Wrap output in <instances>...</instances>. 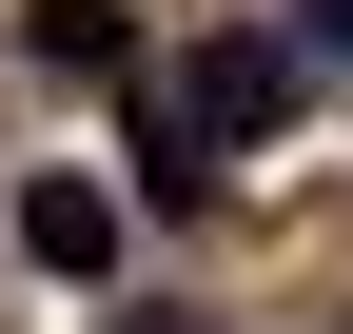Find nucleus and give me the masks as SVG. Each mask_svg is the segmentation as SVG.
Masks as SVG:
<instances>
[{"label":"nucleus","mask_w":353,"mask_h":334,"mask_svg":"<svg viewBox=\"0 0 353 334\" xmlns=\"http://www.w3.org/2000/svg\"><path fill=\"white\" fill-rule=\"evenodd\" d=\"M294 79H314V39H294V20H236V39L196 59V99H176V138H275Z\"/></svg>","instance_id":"f257e3e1"},{"label":"nucleus","mask_w":353,"mask_h":334,"mask_svg":"<svg viewBox=\"0 0 353 334\" xmlns=\"http://www.w3.org/2000/svg\"><path fill=\"white\" fill-rule=\"evenodd\" d=\"M20 256L99 295V275H118V197H99V177H39V197H20Z\"/></svg>","instance_id":"f03ea898"},{"label":"nucleus","mask_w":353,"mask_h":334,"mask_svg":"<svg viewBox=\"0 0 353 334\" xmlns=\"http://www.w3.org/2000/svg\"><path fill=\"white\" fill-rule=\"evenodd\" d=\"M20 59H39V79H138V20H118V0H39Z\"/></svg>","instance_id":"7ed1b4c3"},{"label":"nucleus","mask_w":353,"mask_h":334,"mask_svg":"<svg viewBox=\"0 0 353 334\" xmlns=\"http://www.w3.org/2000/svg\"><path fill=\"white\" fill-rule=\"evenodd\" d=\"M99 334H176V315H99Z\"/></svg>","instance_id":"20e7f679"}]
</instances>
